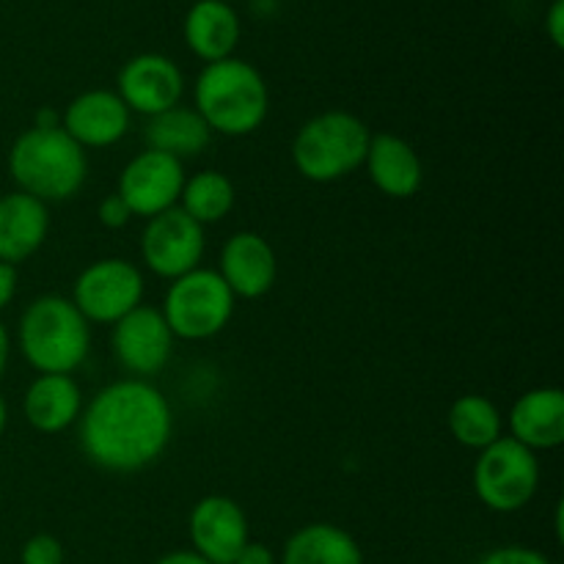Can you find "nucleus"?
<instances>
[{
    "label": "nucleus",
    "mask_w": 564,
    "mask_h": 564,
    "mask_svg": "<svg viewBox=\"0 0 564 564\" xmlns=\"http://www.w3.org/2000/svg\"><path fill=\"white\" fill-rule=\"evenodd\" d=\"M77 422L83 455L110 474H135L158 463L174 430L169 400L141 378L105 386Z\"/></svg>",
    "instance_id": "1"
},
{
    "label": "nucleus",
    "mask_w": 564,
    "mask_h": 564,
    "mask_svg": "<svg viewBox=\"0 0 564 564\" xmlns=\"http://www.w3.org/2000/svg\"><path fill=\"white\" fill-rule=\"evenodd\" d=\"M193 99L207 127L226 138H246L264 124L270 110V91L257 66L242 58H224L207 64L196 77Z\"/></svg>",
    "instance_id": "2"
},
{
    "label": "nucleus",
    "mask_w": 564,
    "mask_h": 564,
    "mask_svg": "<svg viewBox=\"0 0 564 564\" xmlns=\"http://www.w3.org/2000/svg\"><path fill=\"white\" fill-rule=\"evenodd\" d=\"M9 174L20 193L39 202H69L86 185V149L77 147L61 124L31 127L11 143Z\"/></svg>",
    "instance_id": "3"
},
{
    "label": "nucleus",
    "mask_w": 564,
    "mask_h": 564,
    "mask_svg": "<svg viewBox=\"0 0 564 564\" xmlns=\"http://www.w3.org/2000/svg\"><path fill=\"white\" fill-rule=\"evenodd\" d=\"M69 297L42 295L28 303L17 328L25 361L39 375H72L91 350V328Z\"/></svg>",
    "instance_id": "4"
},
{
    "label": "nucleus",
    "mask_w": 564,
    "mask_h": 564,
    "mask_svg": "<svg viewBox=\"0 0 564 564\" xmlns=\"http://www.w3.org/2000/svg\"><path fill=\"white\" fill-rule=\"evenodd\" d=\"M369 141L372 132L358 116L347 110H325L297 130L292 141V163L303 180L330 185L361 169Z\"/></svg>",
    "instance_id": "5"
},
{
    "label": "nucleus",
    "mask_w": 564,
    "mask_h": 564,
    "mask_svg": "<svg viewBox=\"0 0 564 564\" xmlns=\"http://www.w3.org/2000/svg\"><path fill=\"white\" fill-rule=\"evenodd\" d=\"M163 317L174 339L204 341L218 336L235 314V295L218 270L196 268L171 281L163 301Z\"/></svg>",
    "instance_id": "6"
},
{
    "label": "nucleus",
    "mask_w": 564,
    "mask_h": 564,
    "mask_svg": "<svg viewBox=\"0 0 564 564\" xmlns=\"http://www.w3.org/2000/svg\"><path fill=\"white\" fill-rule=\"evenodd\" d=\"M540 485V463L532 449L501 435L479 452L474 466L477 499L494 512H518L534 499Z\"/></svg>",
    "instance_id": "7"
},
{
    "label": "nucleus",
    "mask_w": 564,
    "mask_h": 564,
    "mask_svg": "<svg viewBox=\"0 0 564 564\" xmlns=\"http://www.w3.org/2000/svg\"><path fill=\"white\" fill-rule=\"evenodd\" d=\"M69 301L88 323L116 325L143 303V275L127 259H97L75 279Z\"/></svg>",
    "instance_id": "8"
},
{
    "label": "nucleus",
    "mask_w": 564,
    "mask_h": 564,
    "mask_svg": "<svg viewBox=\"0 0 564 564\" xmlns=\"http://www.w3.org/2000/svg\"><path fill=\"white\" fill-rule=\"evenodd\" d=\"M204 248V226L180 207H171L165 213L147 220V229L141 235V259L154 275L176 281L182 275L202 268Z\"/></svg>",
    "instance_id": "9"
},
{
    "label": "nucleus",
    "mask_w": 564,
    "mask_h": 564,
    "mask_svg": "<svg viewBox=\"0 0 564 564\" xmlns=\"http://www.w3.org/2000/svg\"><path fill=\"white\" fill-rule=\"evenodd\" d=\"M185 165L171 154L143 149L124 165L116 193L130 207L132 218H154L176 207L185 187Z\"/></svg>",
    "instance_id": "10"
},
{
    "label": "nucleus",
    "mask_w": 564,
    "mask_h": 564,
    "mask_svg": "<svg viewBox=\"0 0 564 564\" xmlns=\"http://www.w3.org/2000/svg\"><path fill=\"white\" fill-rule=\"evenodd\" d=\"M110 347H113L116 361L132 378L149 380L169 367L174 356V334L160 308L141 303L113 325Z\"/></svg>",
    "instance_id": "11"
},
{
    "label": "nucleus",
    "mask_w": 564,
    "mask_h": 564,
    "mask_svg": "<svg viewBox=\"0 0 564 564\" xmlns=\"http://www.w3.org/2000/svg\"><path fill=\"white\" fill-rule=\"evenodd\" d=\"M116 86H119L116 94L130 113L152 119V116L180 105L182 91H185V77L169 55L141 53L121 66Z\"/></svg>",
    "instance_id": "12"
},
{
    "label": "nucleus",
    "mask_w": 564,
    "mask_h": 564,
    "mask_svg": "<svg viewBox=\"0 0 564 564\" xmlns=\"http://www.w3.org/2000/svg\"><path fill=\"white\" fill-rule=\"evenodd\" d=\"M187 532L196 554L209 564H231L248 540V518L229 496H204L187 518Z\"/></svg>",
    "instance_id": "13"
},
{
    "label": "nucleus",
    "mask_w": 564,
    "mask_h": 564,
    "mask_svg": "<svg viewBox=\"0 0 564 564\" xmlns=\"http://www.w3.org/2000/svg\"><path fill=\"white\" fill-rule=\"evenodd\" d=\"M61 130L80 149H108L130 130V110L116 91L94 88L66 105Z\"/></svg>",
    "instance_id": "14"
},
{
    "label": "nucleus",
    "mask_w": 564,
    "mask_h": 564,
    "mask_svg": "<svg viewBox=\"0 0 564 564\" xmlns=\"http://www.w3.org/2000/svg\"><path fill=\"white\" fill-rule=\"evenodd\" d=\"M218 275L235 297L257 301L275 286L279 279V257L273 246L257 231H237L226 240L220 251Z\"/></svg>",
    "instance_id": "15"
},
{
    "label": "nucleus",
    "mask_w": 564,
    "mask_h": 564,
    "mask_svg": "<svg viewBox=\"0 0 564 564\" xmlns=\"http://www.w3.org/2000/svg\"><path fill=\"white\" fill-rule=\"evenodd\" d=\"M50 235V209L28 193H6L0 196V262H28L33 253L42 251Z\"/></svg>",
    "instance_id": "16"
},
{
    "label": "nucleus",
    "mask_w": 564,
    "mask_h": 564,
    "mask_svg": "<svg viewBox=\"0 0 564 564\" xmlns=\"http://www.w3.org/2000/svg\"><path fill=\"white\" fill-rule=\"evenodd\" d=\"M510 438L532 452H549L564 444V394L556 386L532 389L516 400L510 419Z\"/></svg>",
    "instance_id": "17"
},
{
    "label": "nucleus",
    "mask_w": 564,
    "mask_h": 564,
    "mask_svg": "<svg viewBox=\"0 0 564 564\" xmlns=\"http://www.w3.org/2000/svg\"><path fill=\"white\" fill-rule=\"evenodd\" d=\"M364 165L372 185L389 198L416 196L424 182V165L416 149L394 132L372 135Z\"/></svg>",
    "instance_id": "18"
},
{
    "label": "nucleus",
    "mask_w": 564,
    "mask_h": 564,
    "mask_svg": "<svg viewBox=\"0 0 564 564\" xmlns=\"http://www.w3.org/2000/svg\"><path fill=\"white\" fill-rule=\"evenodd\" d=\"M25 422L42 435L69 430L83 413V391L72 375H39L22 400Z\"/></svg>",
    "instance_id": "19"
},
{
    "label": "nucleus",
    "mask_w": 564,
    "mask_h": 564,
    "mask_svg": "<svg viewBox=\"0 0 564 564\" xmlns=\"http://www.w3.org/2000/svg\"><path fill=\"white\" fill-rule=\"evenodd\" d=\"M185 44L207 64L231 58L240 42V17L226 0H196L185 14Z\"/></svg>",
    "instance_id": "20"
},
{
    "label": "nucleus",
    "mask_w": 564,
    "mask_h": 564,
    "mask_svg": "<svg viewBox=\"0 0 564 564\" xmlns=\"http://www.w3.org/2000/svg\"><path fill=\"white\" fill-rule=\"evenodd\" d=\"M143 138H147L149 149H154V152L171 154L176 160H187L198 158L209 147L213 130L198 116L196 108L174 105V108L163 110V113L149 119Z\"/></svg>",
    "instance_id": "21"
},
{
    "label": "nucleus",
    "mask_w": 564,
    "mask_h": 564,
    "mask_svg": "<svg viewBox=\"0 0 564 564\" xmlns=\"http://www.w3.org/2000/svg\"><path fill=\"white\" fill-rule=\"evenodd\" d=\"M281 564H364V551L345 529L308 523L286 540Z\"/></svg>",
    "instance_id": "22"
},
{
    "label": "nucleus",
    "mask_w": 564,
    "mask_h": 564,
    "mask_svg": "<svg viewBox=\"0 0 564 564\" xmlns=\"http://www.w3.org/2000/svg\"><path fill=\"white\" fill-rule=\"evenodd\" d=\"M446 422H449V433L455 435L457 444L477 452L488 449L505 433L501 411L496 408V402L482 394H463L460 400H455Z\"/></svg>",
    "instance_id": "23"
},
{
    "label": "nucleus",
    "mask_w": 564,
    "mask_h": 564,
    "mask_svg": "<svg viewBox=\"0 0 564 564\" xmlns=\"http://www.w3.org/2000/svg\"><path fill=\"white\" fill-rule=\"evenodd\" d=\"M237 191L235 182L220 171H198L185 180L182 196L176 207L191 215L198 226L220 224L235 209Z\"/></svg>",
    "instance_id": "24"
},
{
    "label": "nucleus",
    "mask_w": 564,
    "mask_h": 564,
    "mask_svg": "<svg viewBox=\"0 0 564 564\" xmlns=\"http://www.w3.org/2000/svg\"><path fill=\"white\" fill-rule=\"evenodd\" d=\"M22 564H64V549L53 534H36L22 545Z\"/></svg>",
    "instance_id": "25"
},
{
    "label": "nucleus",
    "mask_w": 564,
    "mask_h": 564,
    "mask_svg": "<svg viewBox=\"0 0 564 564\" xmlns=\"http://www.w3.org/2000/svg\"><path fill=\"white\" fill-rule=\"evenodd\" d=\"M479 564H551L540 551L523 549V545H505L482 556Z\"/></svg>",
    "instance_id": "26"
},
{
    "label": "nucleus",
    "mask_w": 564,
    "mask_h": 564,
    "mask_svg": "<svg viewBox=\"0 0 564 564\" xmlns=\"http://www.w3.org/2000/svg\"><path fill=\"white\" fill-rule=\"evenodd\" d=\"M97 218L105 229H124V226L130 224L132 213H130V207L121 202L119 193H110V196H105L102 202H99Z\"/></svg>",
    "instance_id": "27"
},
{
    "label": "nucleus",
    "mask_w": 564,
    "mask_h": 564,
    "mask_svg": "<svg viewBox=\"0 0 564 564\" xmlns=\"http://www.w3.org/2000/svg\"><path fill=\"white\" fill-rule=\"evenodd\" d=\"M545 31H549L554 47H562L564 44V3L562 0H554V3H551L549 14H545Z\"/></svg>",
    "instance_id": "28"
},
{
    "label": "nucleus",
    "mask_w": 564,
    "mask_h": 564,
    "mask_svg": "<svg viewBox=\"0 0 564 564\" xmlns=\"http://www.w3.org/2000/svg\"><path fill=\"white\" fill-rule=\"evenodd\" d=\"M17 295V268L0 262V312L14 301Z\"/></svg>",
    "instance_id": "29"
},
{
    "label": "nucleus",
    "mask_w": 564,
    "mask_h": 564,
    "mask_svg": "<svg viewBox=\"0 0 564 564\" xmlns=\"http://www.w3.org/2000/svg\"><path fill=\"white\" fill-rule=\"evenodd\" d=\"M231 564H275V556H273V551L268 549V545L248 543L246 549H242V554L237 556V560Z\"/></svg>",
    "instance_id": "30"
},
{
    "label": "nucleus",
    "mask_w": 564,
    "mask_h": 564,
    "mask_svg": "<svg viewBox=\"0 0 564 564\" xmlns=\"http://www.w3.org/2000/svg\"><path fill=\"white\" fill-rule=\"evenodd\" d=\"M154 564H209V562L202 560L196 551H174V554H165L163 560H158Z\"/></svg>",
    "instance_id": "31"
},
{
    "label": "nucleus",
    "mask_w": 564,
    "mask_h": 564,
    "mask_svg": "<svg viewBox=\"0 0 564 564\" xmlns=\"http://www.w3.org/2000/svg\"><path fill=\"white\" fill-rule=\"evenodd\" d=\"M9 358H11V336H9V330H6V325L0 323V378L6 375Z\"/></svg>",
    "instance_id": "32"
},
{
    "label": "nucleus",
    "mask_w": 564,
    "mask_h": 564,
    "mask_svg": "<svg viewBox=\"0 0 564 564\" xmlns=\"http://www.w3.org/2000/svg\"><path fill=\"white\" fill-rule=\"evenodd\" d=\"M6 424H9V408H6V400L0 397V435L6 433Z\"/></svg>",
    "instance_id": "33"
}]
</instances>
